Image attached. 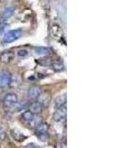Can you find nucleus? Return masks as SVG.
<instances>
[{"mask_svg": "<svg viewBox=\"0 0 131 148\" xmlns=\"http://www.w3.org/2000/svg\"><path fill=\"white\" fill-rule=\"evenodd\" d=\"M22 34H23V31L21 30V29L8 31V32H6L5 34L3 35L1 42L3 45H6V44H10V42H16V40L22 37Z\"/></svg>", "mask_w": 131, "mask_h": 148, "instance_id": "1", "label": "nucleus"}, {"mask_svg": "<svg viewBox=\"0 0 131 148\" xmlns=\"http://www.w3.org/2000/svg\"><path fill=\"white\" fill-rule=\"evenodd\" d=\"M12 81V74L8 70H1L0 71V88L7 87Z\"/></svg>", "mask_w": 131, "mask_h": 148, "instance_id": "2", "label": "nucleus"}, {"mask_svg": "<svg viewBox=\"0 0 131 148\" xmlns=\"http://www.w3.org/2000/svg\"><path fill=\"white\" fill-rule=\"evenodd\" d=\"M66 114H67V108L66 106H63L61 108H58L52 114V120L55 123L62 121L66 119Z\"/></svg>", "mask_w": 131, "mask_h": 148, "instance_id": "3", "label": "nucleus"}, {"mask_svg": "<svg viewBox=\"0 0 131 148\" xmlns=\"http://www.w3.org/2000/svg\"><path fill=\"white\" fill-rule=\"evenodd\" d=\"M18 103V96L14 93H8L3 98V104L6 108H11Z\"/></svg>", "mask_w": 131, "mask_h": 148, "instance_id": "4", "label": "nucleus"}, {"mask_svg": "<svg viewBox=\"0 0 131 148\" xmlns=\"http://www.w3.org/2000/svg\"><path fill=\"white\" fill-rule=\"evenodd\" d=\"M42 93V88L39 85H34L28 89L27 96L30 99H38V97Z\"/></svg>", "mask_w": 131, "mask_h": 148, "instance_id": "5", "label": "nucleus"}, {"mask_svg": "<svg viewBox=\"0 0 131 148\" xmlns=\"http://www.w3.org/2000/svg\"><path fill=\"white\" fill-rule=\"evenodd\" d=\"M38 103H40L42 106V108H46V107L49 106L51 102V96L49 93H42L39 97H38L37 100Z\"/></svg>", "mask_w": 131, "mask_h": 148, "instance_id": "6", "label": "nucleus"}, {"mask_svg": "<svg viewBox=\"0 0 131 148\" xmlns=\"http://www.w3.org/2000/svg\"><path fill=\"white\" fill-rule=\"evenodd\" d=\"M15 53L13 51H4L0 53V61L2 63H10L14 59Z\"/></svg>", "mask_w": 131, "mask_h": 148, "instance_id": "7", "label": "nucleus"}, {"mask_svg": "<svg viewBox=\"0 0 131 148\" xmlns=\"http://www.w3.org/2000/svg\"><path fill=\"white\" fill-rule=\"evenodd\" d=\"M42 110H44V108H42V105H40V103H38L37 101H35V102H32L30 105H29L28 111H30L34 116H39V114L42 112Z\"/></svg>", "mask_w": 131, "mask_h": 148, "instance_id": "8", "label": "nucleus"}, {"mask_svg": "<svg viewBox=\"0 0 131 148\" xmlns=\"http://www.w3.org/2000/svg\"><path fill=\"white\" fill-rule=\"evenodd\" d=\"M49 33H50V37L54 39H60L62 37V30L61 27L57 24H53L49 29Z\"/></svg>", "mask_w": 131, "mask_h": 148, "instance_id": "9", "label": "nucleus"}, {"mask_svg": "<svg viewBox=\"0 0 131 148\" xmlns=\"http://www.w3.org/2000/svg\"><path fill=\"white\" fill-rule=\"evenodd\" d=\"M48 128H49V125H47L46 121H42V123H40V125L35 128V133L37 135L44 134V133H48Z\"/></svg>", "mask_w": 131, "mask_h": 148, "instance_id": "10", "label": "nucleus"}, {"mask_svg": "<svg viewBox=\"0 0 131 148\" xmlns=\"http://www.w3.org/2000/svg\"><path fill=\"white\" fill-rule=\"evenodd\" d=\"M66 98H67L66 97V94L63 93V94L59 95V96H57L55 99H54V105H55V107L57 109L61 108V107H63V106H66V102H67Z\"/></svg>", "mask_w": 131, "mask_h": 148, "instance_id": "11", "label": "nucleus"}, {"mask_svg": "<svg viewBox=\"0 0 131 148\" xmlns=\"http://www.w3.org/2000/svg\"><path fill=\"white\" fill-rule=\"evenodd\" d=\"M52 62H53V59L49 56H44L40 57V58L37 59V63L40 66H46V67H48V66H51Z\"/></svg>", "mask_w": 131, "mask_h": 148, "instance_id": "12", "label": "nucleus"}, {"mask_svg": "<svg viewBox=\"0 0 131 148\" xmlns=\"http://www.w3.org/2000/svg\"><path fill=\"white\" fill-rule=\"evenodd\" d=\"M14 12H15V9L12 8V7H8V8L4 9L3 12H2V14H1V17H0V19H1V22H3V21H5L6 19L12 17V16L14 15Z\"/></svg>", "mask_w": 131, "mask_h": 148, "instance_id": "13", "label": "nucleus"}, {"mask_svg": "<svg viewBox=\"0 0 131 148\" xmlns=\"http://www.w3.org/2000/svg\"><path fill=\"white\" fill-rule=\"evenodd\" d=\"M35 53L39 54V56H47L49 53L52 52V49H49V47H38L35 49Z\"/></svg>", "mask_w": 131, "mask_h": 148, "instance_id": "14", "label": "nucleus"}, {"mask_svg": "<svg viewBox=\"0 0 131 148\" xmlns=\"http://www.w3.org/2000/svg\"><path fill=\"white\" fill-rule=\"evenodd\" d=\"M11 134L13 138L15 140H17V141H23V140H25L26 138V135H24L21 131H19L17 130H11Z\"/></svg>", "mask_w": 131, "mask_h": 148, "instance_id": "15", "label": "nucleus"}, {"mask_svg": "<svg viewBox=\"0 0 131 148\" xmlns=\"http://www.w3.org/2000/svg\"><path fill=\"white\" fill-rule=\"evenodd\" d=\"M50 67L53 69L55 72H61V71L64 70V64L61 60H57V61L53 60Z\"/></svg>", "mask_w": 131, "mask_h": 148, "instance_id": "16", "label": "nucleus"}, {"mask_svg": "<svg viewBox=\"0 0 131 148\" xmlns=\"http://www.w3.org/2000/svg\"><path fill=\"white\" fill-rule=\"evenodd\" d=\"M34 116H35L32 113H31L30 111H26V112H24V113L22 114V120L25 121L26 123H30L31 121H32L33 119H34Z\"/></svg>", "mask_w": 131, "mask_h": 148, "instance_id": "17", "label": "nucleus"}, {"mask_svg": "<svg viewBox=\"0 0 131 148\" xmlns=\"http://www.w3.org/2000/svg\"><path fill=\"white\" fill-rule=\"evenodd\" d=\"M38 138H39V140L40 141H42V142H46L47 140H48V133H44V134H39V135H37Z\"/></svg>", "mask_w": 131, "mask_h": 148, "instance_id": "18", "label": "nucleus"}, {"mask_svg": "<svg viewBox=\"0 0 131 148\" xmlns=\"http://www.w3.org/2000/svg\"><path fill=\"white\" fill-rule=\"evenodd\" d=\"M18 56L20 57L27 56H28V51H26V49H20V51H18Z\"/></svg>", "mask_w": 131, "mask_h": 148, "instance_id": "19", "label": "nucleus"}, {"mask_svg": "<svg viewBox=\"0 0 131 148\" xmlns=\"http://www.w3.org/2000/svg\"><path fill=\"white\" fill-rule=\"evenodd\" d=\"M4 136H5V132H4L3 128L0 126V139H3Z\"/></svg>", "mask_w": 131, "mask_h": 148, "instance_id": "20", "label": "nucleus"}, {"mask_svg": "<svg viewBox=\"0 0 131 148\" xmlns=\"http://www.w3.org/2000/svg\"><path fill=\"white\" fill-rule=\"evenodd\" d=\"M23 148H30V147H29V146H27V147H23Z\"/></svg>", "mask_w": 131, "mask_h": 148, "instance_id": "21", "label": "nucleus"}]
</instances>
